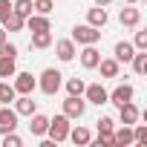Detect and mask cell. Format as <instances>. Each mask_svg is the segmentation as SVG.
<instances>
[{"instance_id": "6da1fadb", "label": "cell", "mask_w": 147, "mask_h": 147, "mask_svg": "<svg viewBox=\"0 0 147 147\" xmlns=\"http://www.w3.org/2000/svg\"><path fill=\"white\" fill-rule=\"evenodd\" d=\"M69 118L61 113V115H55V118H49V127H46V133H49V138L55 141V144H61V141H66V136H69Z\"/></svg>"}, {"instance_id": "7a4b0ae2", "label": "cell", "mask_w": 147, "mask_h": 147, "mask_svg": "<svg viewBox=\"0 0 147 147\" xmlns=\"http://www.w3.org/2000/svg\"><path fill=\"white\" fill-rule=\"evenodd\" d=\"M61 78H63V75H61L58 69H52V66H49V69H43V72H40V81H38L40 92H43V95H55V92L61 90V84H63Z\"/></svg>"}, {"instance_id": "3957f363", "label": "cell", "mask_w": 147, "mask_h": 147, "mask_svg": "<svg viewBox=\"0 0 147 147\" xmlns=\"http://www.w3.org/2000/svg\"><path fill=\"white\" fill-rule=\"evenodd\" d=\"M72 40L81 43V46H87V43H98V40H101V29H95V26H90V23H81V26L72 29Z\"/></svg>"}, {"instance_id": "277c9868", "label": "cell", "mask_w": 147, "mask_h": 147, "mask_svg": "<svg viewBox=\"0 0 147 147\" xmlns=\"http://www.w3.org/2000/svg\"><path fill=\"white\" fill-rule=\"evenodd\" d=\"M87 113V101H84V95H66V101H63V115L72 121V118H81Z\"/></svg>"}, {"instance_id": "5b68a950", "label": "cell", "mask_w": 147, "mask_h": 147, "mask_svg": "<svg viewBox=\"0 0 147 147\" xmlns=\"http://www.w3.org/2000/svg\"><path fill=\"white\" fill-rule=\"evenodd\" d=\"M12 78H15V84H12V87H15V92H18V95H32V92H35V87H38V81H35L32 72H15Z\"/></svg>"}, {"instance_id": "8992f818", "label": "cell", "mask_w": 147, "mask_h": 147, "mask_svg": "<svg viewBox=\"0 0 147 147\" xmlns=\"http://www.w3.org/2000/svg\"><path fill=\"white\" fill-rule=\"evenodd\" d=\"M133 95H136V90L130 87V84H118L113 92H107V101H113L115 107H121V104H127V101H133Z\"/></svg>"}, {"instance_id": "52a82bcc", "label": "cell", "mask_w": 147, "mask_h": 147, "mask_svg": "<svg viewBox=\"0 0 147 147\" xmlns=\"http://www.w3.org/2000/svg\"><path fill=\"white\" fill-rule=\"evenodd\" d=\"M18 113L6 104V107H0V136H3V133H12V130H18Z\"/></svg>"}, {"instance_id": "ba28073f", "label": "cell", "mask_w": 147, "mask_h": 147, "mask_svg": "<svg viewBox=\"0 0 147 147\" xmlns=\"http://www.w3.org/2000/svg\"><path fill=\"white\" fill-rule=\"evenodd\" d=\"M84 101L87 104H110L107 101V90L101 87V84H90V87H84Z\"/></svg>"}, {"instance_id": "9c48e42d", "label": "cell", "mask_w": 147, "mask_h": 147, "mask_svg": "<svg viewBox=\"0 0 147 147\" xmlns=\"http://www.w3.org/2000/svg\"><path fill=\"white\" fill-rule=\"evenodd\" d=\"M118 20H121V26H130V29H133V26H138V23H141V12L136 9V3H130L127 9H121V12H118Z\"/></svg>"}, {"instance_id": "30bf717a", "label": "cell", "mask_w": 147, "mask_h": 147, "mask_svg": "<svg viewBox=\"0 0 147 147\" xmlns=\"http://www.w3.org/2000/svg\"><path fill=\"white\" fill-rule=\"evenodd\" d=\"M98 61H101V52L95 49V43H87L84 52H81V66H84V69H95Z\"/></svg>"}, {"instance_id": "8fae6325", "label": "cell", "mask_w": 147, "mask_h": 147, "mask_svg": "<svg viewBox=\"0 0 147 147\" xmlns=\"http://www.w3.org/2000/svg\"><path fill=\"white\" fill-rule=\"evenodd\" d=\"M118 118H121V124H130V127H133V124L141 118V113H138V107H136L133 101H127V104L118 107Z\"/></svg>"}, {"instance_id": "7c38bea8", "label": "cell", "mask_w": 147, "mask_h": 147, "mask_svg": "<svg viewBox=\"0 0 147 147\" xmlns=\"http://www.w3.org/2000/svg\"><path fill=\"white\" fill-rule=\"evenodd\" d=\"M55 52H58V58H61L63 63H69L72 58L78 55V52H75V40H72V38H66V40H58V43H55Z\"/></svg>"}, {"instance_id": "4fadbf2b", "label": "cell", "mask_w": 147, "mask_h": 147, "mask_svg": "<svg viewBox=\"0 0 147 147\" xmlns=\"http://www.w3.org/2000/svg\"><path fill=\"white\" fill-rule=\"evenodd\" d=\"M95 69H101V78H118V72H121V63H118L115 58H101Z\"/></svg>"}, {"instance_id": "5bb4252c", "label": "cell", "mask_w": 147, "mask_h": 147, "mask_svg": "<svg viewBox=\"0 0 147 147\" xmlns=\"http://www.w3.org/2000/svg\"><path fill=\"white\" fill-rule=\"evenodd\" d=\"M107 20H110V18H107V9H104V6H95V9H90V12H87V23H90V26H95V29H104V26H107Z\"/></svg>"}, {"instance_id": "9a60e30c", "label": "cell", "mask_w": 147, "mask_h": 147, "mask_svg": "<svg viewBox=\"0 0 147 147\" xmlns=\"http://www.w3.org/2000/svg\"><path fill=\"white\" fill-rule=\"evenodd\" d=\"M26 26H29V32H52L49 15H29L26 18Z\"/></svg>"}, {"instance_id": "2e32d148", "label": "cell", "mask_w": 147, "mask_h": 147, "mask_svg": "<svg viewBox=\"0 0 147 147\" xmlns=\"http://www.w3.org/2000/svg\"><path fill=\"white\" fill-rule=\"evenodd\" d=\"M133 52H136V46H133V43H127V40H118V43H115V49H113V58H115L118 63H130Z\"/></svg>"}, {"instance_id": "e0dca14e", "label": "cell", "mask_w": 147, "mask_h": 147, "mask_svg": "<svg viewBox=\"0 0 147 147\" xmlns=\"http://www.w3.org/2000/svg\"><path fill=\"white\" fill-rule=\"evenodd\" d=\"M113 144H115V147H130V144H133V127L124 124V127L113 130Z\"/></svg>"}, {"instance_id": "ac0fdd59", "label": "cell", "mask_w": 147, "mask_h": 147, "mask_svg": "<svg viewBox=\"0 0 147 147\" xmlns=\"http://www.w3.org/2000/svg\"><path fill=\"white\" fill-rule=\"evenodd\" d=\"M12 104H15V113H18V115H32V113H38L32 95H20V98H15Z\"/></svg>"}, {"instance_id": "d6986e66", "label": "cell", "mask_w": 147, "mask_h": 147, "mask_svg": "<svg viewBox=\"0 0 147 147\" xmlns=\"http://www.w3.org/2000/svg\"><path fill=\"white\" fill-rule=\"evenodd\" d=\"M29 118H32V121H29V133H32V136H46L49 118H46V115H40V113H32Z\"/></svg>"}, {"instance_id": "ffe728a7", "label": "cell", "mask_w": 147, "mask_h": 147, "mask_svg": "<svg viewBox=\"0 0 147 147\" xmlns=\"http://www.w3.org/2000/svg\"><path fill=\"white\" fill-rule=\"evenodd\" d=\"M66 138H69L72 144H81V147H84V144H90L92 136H90L87 127H69V136H66Z\"/></svg>"}, {"instance_id": "44dd1931", "label": "cell", "mask_w": 147, "mask_h": 147, "mask_svg": "<svg viewBox=\"0 0 147 147\" xmlns=\"http://www.w3.org/2000/svg\"><path fill=\"white\" fill-rule=\"evenodd\" d=\"M130 63H133V69H136V75H144V72H147V49H138V52H133Z\"/></svg>"}, {"instance_id": "7402d4cb", "label": "cell", "mask_w": 147, "mask_h": 147, "mask_svg": "<svg viewBox=\"0 0 147 147\" xmlns=\"http://www.w3.org/2000/svg\"><path fill=\"white\" fill-rule=\"evenodd\" d=\"M0 26H3L6 32H20V29L26 26V18H20V15H15V12H12V15H9L3 23H0Z\"/></svg>"}, {"instance_id": "603a6c76", "label": "cell", "mask_w": 147, "mask_h": 147, "mask_svg": "<svg viewBox=\"0 0 147 147\" xmlns=\"http://www.w3.org/2000/svg\"><path fill=\"white\" fill-rule=\"evenodd\" d=\"M52 43V32H32V49H46Z\"/></svg>"}, {"instance_id": "cb8c5ba5", "label": "cell", "mask_w": 147, "mask_h": 147, "mask_svg": "<svg viewBox=\"0 0 147 147\" xmlns=\"http://www.w3.org/2000/svg\"><path fill=\"white\" fill-rule=\"evenodd\" d=\"M15 58H3V55H0V78H12L15 75Z\"/></svg>"}, {"instance_id": "d4e9b609", "label": "cell", "mask_w": 147, "mask_h": 147, "mask_svg": "<svg viewBox=\"0 0 147 147\" xmlns=\"http://www.w3.org/2000/svg\"><path fill=\"white\" fill-rule=\"evenodd\" d=\"M12 12L20 15V18H29V15H32V0H15V3H12Z\"/></svg>"}, {"instance_id": "484cf974", "label": "cell", "mask_w": 147, "mask_h": 147, "mask_svg": "<svg viewBox=\"0 0 147 147\" xmlns=\"http://www.w3.org/2000/svg\"><path fill=\"white\" fill-rule=\"evenodd\" d=\"M15 98H18V92L12 84H0V104H12Z\"/></svg>"}, {"instance_id": "4316f807", "label": "cell", "mask_w": 147, "mask_h": 147, "mask_svg": "<svg viewBox=\"0 0 147 147\" xmlns=\"http://www.w3.org/2000/svg\"><path fill=\"white\" fill-rule=\"evenodd\" d=\"M95 124H98V133H101V136H110V133L115 130V121H113L110 115H101V118H98Z\"/></svg>"}, {"instance_id": "83f0119b", "label": "cell", "mask_w": 147, "mask_h": 147, "mask_svg": "<svg viewBox=\"0 0 147 147\" xmlns=\"http://www.w3.org/2000/svg\"><path fill=\"white\" fill-rule=\"evenodd\" d=\"M84 87H87V84H84L81 78H69V81H66V92H69V95H84Z\"/></svg>"}, {"instance_id": "f1b7e54d", "label": "cell", "mask_w": 147, "mask_h": 147, "mask_svg": "<svg viewBox=\"0 0 147 147\" xmlns=\"http://www.w3.org/2000/svg\"><path fill=\"white\" fill-rule=\"evenodd\" d=\"M133 141H136V144H147V127L138 124V121L133 124Z\"/></svg>"}, {"instance_id": "f546056e", "label": "cell", "mask_w": 147, "mask_h": 147, "mask_svg": "<svg viewBox=\"0 0 147 147\" xmlns=\"http://www.w3.org/2000/svg\"><path fill=\"white\" fill-rule=\"evenodd\" d=\"M32 9H35V15H49L52 12V0H32Z\"/></svg>"}, {"instance_id": "4dcf8cb0", "label": "cell", "mask_w": 147, "mask_h": 147, "mask_svg": "<svg viewBox=\"0 0 147 147\" xmlns=\"http://www.w3.org/2000/svg\"><path fill=\"white\" fill-rule=\"evenodd\" d=\"M0 55H3V58H18V46L9 43V40H3V43H0Z\"/></svg>"}, {"instance_id": "1f68e13d", "label": "cell", "mask_w": 147, "mask_h": 147, "mask_svg": "<svg viewBox=\"0 0 147 147\" xmlns=\"http://www.w3.org/2000/svg\"><path fill=\"white\" fill-rule=\"evenodd\" d=\"M23 141H20V136H15V130L12 133H3V147H20Z\"/></svg>"}, {"instance_id": "d6a6232c", "label": "cell", "mask_w": 147, "mask_h": 147, "mask_svg": "<svg viewBox=\"0 0 147 147\" xmlns=\"http://www.w3.org/2000/svg\"><path fill=\"white\" fill-rule=\"evenodd\" d=\"M12 15V0H0V23Z\"/></svg>"}, {"instance_id": "836d02e7", "label": "cell", "mask_w": 147, "mask_h": 147, "mask_svg": "<svg viewBox=\"0 0 147 147\" xmlns=\"http://www.w3.org/2000/svg\"><path fill=\"white\" fill-rule=\"evenodd\" d=\"M136 49H147V32H136Z\"/></svg>"}, {"instance_id": "e575fe53", "label": "cell", "mask_w": 147, "mask_h": 147, "mask_svg": "<svg viewBox=\"0 0 147 147\" xmlns=\"http://www.w3.org/2000/svg\"><path fill=\"white\" fill-rule=\"evenodd\" d=\"M113 0H95V6H110Z\"/></svg>"}, {"instance_id": "d590c367", "label": "cell", "mask_w": 147, "mask_h": 147, "mask_svg": "<svg viewBox=\"0 0 147 147\" xmlns=\"http://www.w3.org/2000/svg\"><path fill=\"white\" fill-rule=\"evenodd\" d=\"M3 40H6V29H3V26H0V43H3Z\"/></svg>"}, {"instance_id": "8d00e7d4", "label": "cell", "mask_w": 147, "mask_h": 147, "mask_svg": "<svg viewBox=\"0 0 147 147\" xmlns=\"http://www.w3.org/2000/svg\"><path fill=\"white\" fill-rule=\"evenodd\" d=\"M124 3H141V0H124Z\"/></svg>"}, {"instance_id": "74e56055", "label": "cell", "mask_w": 147, "mask_h": 147, "mask_svg": "<svg viewBox=\"0 0 147 147\" xmlns=\"http://www.w3.org/2000/svg\"><path fill=\"white\" fill-rule=\"evenodd\" d=\"M0 84H3V81H0Z\"/></svg>"}]
</instances>
